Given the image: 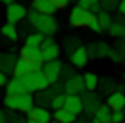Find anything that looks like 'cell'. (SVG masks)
<instances>
[{"label": "cell", "instance_id": "6da1fadb", "mask_svg": "<svg viewBox=\"0 0 125 123\" xmlns=\"http://www.w3.org/2000/svg\"><path fill=\"white\" fill-rule=\"evenodd\" d=\"M4 107L7 111H16V112L27 114L34 107V96L31 92H22V94H16V96L6 94L4 96Z\"/></svg>", "mask_w": 125, "mask_h": 123}, {"label": "cell", "instance_id": "7a4b0ae2", "mask_svg": "<svg viewBox=\"0 0 125 123\" xmlns=\"http://www.w3.org/2000/svg\"><path fill=\"white\" fill-rule=\"evenodd\" d=\"M20 80H22V83L25 87V92H31V94H36V92L44 91V89L51 85L42 71H33V73H29L25 76H20Z\"/></svg>", "mask_w": 125, "mask_h": 123}, {"label": "cell", "instance_id": "3957f363", "mask_svg": "<svg viewBox=\"0 0 125 123\" xmlns=\"http://www.w3.org/2000/svg\"><path fill=\"white\" fill-rule=\"evenodd\" d=\"M34 29L38 33H42L44 36H54L56 31L60 29V25H58V20L54 18V15H38Z\"/></svg>", "mask_w": 125, "mask_h": 123}, {"label": "cell", "instance_id": "277c9868", "mask_svg": "<svg viewBox=\"0 0 125 123\" xmlns=\"http://www.w3.org/2000/svg\"><path fill=\"white\" fill-rule=\"evenodd\" d=\"M80 98H82V105H83V112H85V116H89V118H93L94 116V112H96V109L100 107V94H98L96 91H83L80 94Z\"/></svg>", "mask_w": 125, "mask_h": 123}, {"label": "cell", "instance_id": "5b68a950", "mask_svg": "<svg viewBox=\"0 0 125 123\" xmlns=\"http://www.w3.org/2000/svg\"><path fill=\"white\" fill-rule=\"evenodd\" d=\"M89 18H91V13L87 9H83V7H80V6H74L69 11L67 22H69L71 27H87Z\"/></svg>", "mask_w": 125, "mask_h": 123}, {"label": "cell", "instance_id": "8992f818", "mask_svg": "<svg viewBox=\"0 0 125 123\" xmlns=\"http://www.w3.org/2000/svg\"><path fill=\"white\" fill-rule=\"evenodd\" d=\"M25 15H27V9H25L24 4H18V2H13L7 6L6 9V20L9 24H20L25 20Z\"/></svg>", "mask_w": 125, "mask_h": 123}, {"label": "cell", "instance_id": "52a82bcc", "mask_svg": "<svg viewBox=\"0 0 125 123\" xmlns=\"http://www.w3.org/2000/svg\"><path fill=\"white\" fill-rule=\"evenodd\" d=\"M62 65L63 63L60 60H51V62H44L42 63V73L47 78L49 83H54V82H60V73H62Z\"/></svg>", "mask_w": 125, "mask_h": 123}, {"label": "cell", "instance_id": "ba28073f", "mask_svg": "<svg viewBox=\"0 0 125 123\" xmlns=\"http://www.w3.org/2000/svg\"><path fill=\"white\" fill-rule=\"evenodd\" d=\"M85 49H87L89 60H102V58H107L111 45L100 40V42H91L89 45H85Z\"/></svg>", "mask_w": 125, "mask_h": 123}, {"label": "cell", "instance_id": "9c48e42d", "mask_svg": "<svg viewBox=\"0 0 125 123\" xmlns=\"http://www.w3.org/2000/svg\"><path fill=\"white\" fill-rule=\"evenodd\" d=\"M42 69V63H36V62H29V60H24V58H16L15 62V69H13V76H25L33 71H40Z\"/></svg>", "mask_w": 125, "mask_h": 123}, {"label": "cell", "instance_id": "30bf717a", "mask_svg": "<svg viewBox=\"0 0 125 123\" xmlns=\"http://www.w3.org/2000/svg\"><path fill=\"white\" fill-rule=\"evenodd\" d=\"M63 83V92L65 94H76L80 96L82 92L85 91V85H83V76L82 74H74L67 80V82H62Z\"/></svg>", "mask_w": 125, "mask_h": 123}, {"label": "cell", "instance_id": "8fae6325", "mask_svg": "<svg viewBox=\"0 0 125 123\" xmlns=\"http://www.w3.org/2000/svg\"><path fill=\"white\" fill-rule=\"evenodd\" d=\"M87 62H89V54H87L85 45H80L76 51H73V53L69 54V63H71L73 67H76V69H83V67L87 65Z\"/></svg>", "mask_w": 125, "mask_h": 123}, {"label": "cell", "instance_id": "7c38bea8", "mask_svg": "<svg viewBox=\"0 0 125 123\" xmlns=\"http://www.w3.org/2000/svg\"><path fill=\"white\" fill-rule=\"evenodd\" d=\"M20 53V58H24V60H29V62H36V63H44L42 60V51L38 45H22V47L18 49Z\"/></svg>", "mask_w": 125, "mask_h": 123}, {"label": "cell", "instance_id": "4fadbf2b", "mask_svg": "<svg viewBox=\"0 0 125 123\" xmlns=\"http://www.w3.org/2000/svg\"><path fill=\"white\" fill-rule=\"evenodd\" d=\"M16 54L7 51V53H0V71L4 74L11 76L13 74V69H15V62H16Z\"/></svg>", "mask_w": 125, "mask_h": 123}, {"label": "cell", "instance_id": "5bb4252c", "mask_svg": "<svg viewBox=\"0 0 125 123\" xmlns=\"http://www.w3.org/2000/svg\"><path fill=\"white\" fill-rule=\"evenodd\" d=\"M109 35L113 38H125V16L123 15H114L113 24L109 27Z\"/></svg>", "mask_w": 125, "mask_h": 123}, {"label": "cell", "instance_id": "9a60e30c", "mask_svg": "<svg viewBox=\"0 0 125 123\" xmlns=\"http://www.w3.org/2000/svg\"><path fill=\"white\" fill-rule=\"evenodd\" d=\"M33 9L38 15H54L58 11V6L53 0H33Z\"/></svg>", "mask_w": 125, "mask_h": 123}, {"label": "cell", "instance_id": "2e32d148", "mask_svg": "<svg viewBox=\"0 0 125 123\" xmlns=\"http://www.w3.org/2000/svg\"><path fill=\"white\" fill-rule=\"evenodd\" d=\"M107 105H109L111 111H123L125 109V94L122 91H118L116 89L114 92H111L109 96H107Z\"/></svg>", "mask_w": 125, "mask_h": 123}, {"label": "cell", "instance_id": "e0dca14e", "mask_svg": "<svg viewBox=\"0 0 125 123\" xmlns=\"http://www.w3.org/2000/svg\"><path fill=\"white\" fill-rule=\"evenodd\" d=\"M27 118H31V120H34V121H40V123H49L51 120H53V114L49 112V109L34 105L31 111L27 112Z\"/></svg>", "mask_w": 125, "mask_h": 123}, {"label": "cell", "instance_id": "ac0fdd59", "mask_svg": "<svg viewBox=\"0 0 125 123\" xmlns=\"http://www.w3.org/2000/svg\"><path fill=\"white\" fill-rule=\"evenodd\" d=\"M63 109H67L69 112L76 114L78 116L80 112H83V105H82V98L76 94H65V103H63Z\"/></svg>", "mask_w": 125, "mask_h": 123}, {"label": "cell", "instance_id": "d6986e66", "mask_svg": "<svg viewBox=\"0 0 125 123\" xmlns=\"http://www.w3.org/2000/svg\"><path fill=\"white\" fill-rule=\"evenodd\" d=\"M4 89H6V94H9V96H16V94L25 92V87L22 83V80H20V76H11Z\"/></svg>", "mask_w": 125, "mask_h": 123}, {"label": "cell", "instance_id": "ffe728a7", "mask_svg": "<svg viewBox=\"0 0 125 123\" xmlns=\"http://www.w3.org/2000/svg\"><path fill=\"white\" fill-rule=\"evenodd\" d=\"M53 98H54V92L47 87V89H44V91L36 92V96H34V105L44 107V109H51V101H53Z\"/></svg>", "mask_w": 125, "mask_h": 123}, {"label": "cell", "instance_id": "44dd1931", "mask_svg": "<svg viewBox=\"0 0 125 123\" xmlns=\"http://www.w3.org/2000/svg\"><path fill=\"white\" fill-rule=\"evenodd\" d=\"M80 45H83L80 35H67L65 38H63V42H62V47H63V51H65L67 56L73 53V51H76Z\"/></svg>", "mask_w": 125, "mask_h": 123}, {"label": "cell", "instance_id": "7402d4cb", "mask_svg": "<svg viewBox=\"0 0 125 123\" xmlns=\"http://www.w3.org/2000/svg\"><path fill=\"white\" fill-rule=\"evenodd\" d=\"M116 89H118V83L114 82L113 78H109V76H105V78L98 80V94L100 96H109L111 92H114Z\"/></svg>", "mask_w": 125, "mask_h": 123}, {"label": "cell", "instance_id": "603a6c76", "mask_svg": "<svg viewBox=\"0 0 125 123\" xmlns=\"http://www.w3.org/2000/svg\"><path fill=\"white\" fill-rule=\"evenodd\" d=\"M111 116H113V111L109 109L107 103H100V107L96 109L93 116V123H111Z\"/></svg>", "mask_w": 125, "mask_h": 123}, {"label": "cell", "instance_id": "cb8c5ba5", "mask_svg": "<svg viewBox=\"0 0 125 123\" xmlns=\"http://www.w3.org/2000/svg\"><path fill=\"white\" fill-rule=\"evenodd\" d=\"M0 36H4V38H7L9 42H16L20 38L18 35V27H16L15 24H9V22H6L0 27Z\"/></svg>", "mask_w": 125, "mask_h": 123}, {"label": "cell", "instance_id": "d4e9b609", "mask_svg": "<svg viewBox=\"0 0 125 123\" xmlns=\"http://www.w3.org/2000/svg\"><path fill=\"white\" fill-rule=\"evenodd\" d=\"M76 114H73V112H69L67 109H56L54 111V114H53V120L54 121H60V123H74L76 121Z\"/></svg>", "mask_w": 125, "mask_h": 123}, {"label": "cell", "instance_id": "484cf974", "mask_svg": "<svg viewBox=\"0 0 125 123\" xmlns=\"http://www.w3.org/2000/svg\"><path fill=\"white\" fill-rule=\"evenodd\" d=\"M42 51V60L44 62H51V60H58L60 56V45L54 42L53 45H49V47L45 49H40Z\"/></svg>", "mask_w": 125, "mask_h": 123}, {"label": "cell", "instance_id": "4316f807", "mask_svg": "<svg viewBox=\"0 0 125 123\" xmlns=\"http://www.w3.org/2000/svg\"><path fill=\"white\" fill-rule=\"evenodd\" d=\"M96 18H98V24H100L102 31H109L111 24H113V13L100 11V13H96Z\"/></svg>", "mask_w": 125, "mask_h": 123}, {"label": "cell", "instance_id": "83f0119b", "mask_svg": "<svg viewBox=\"0 0 125 123\" xmlns=\"http://www.w3.org/2000/svg\"><path fill=\"white\" fill-rule=\"evenodd\" d=\"M76 6L83 7V9H87L89 13H100L102 7H100V0H76Z\"/></svg>", "mask_w": 125, "mask_h": 123}, {"label": "cell", "instance_id": "f1b7e54d", "mask_svg": "<svg viewBox=\"0 0 125 123\" xmlns=\"http://www.w3.org/2000/svg\"><path fill=\"white\" fill-rule=\"evenodd\" d=\"M98 76L94 73H85L83 74V85H85V91H96L98 89Z\"/></svg>", "mask_w": 125, "mask_h": 123}, {"label": "cell", "instance_id": "f546056e", "mask_svg": "<svg viewBox=\"0 0 125 123\" xmlns=\"http://www.w3.org/2000/svg\"><path fill=\"white\" fill-rule=\"evenodd\" d=\"M42 40H44V35L38 33V31H33V33H29V35L24 38V44L25 45H38V47H40Z\"/></svg>", "mask_w": 125, "mask_h": 123}, {"label": "cell", "instance_id": "4dcf8cb0", "mask_svg": "<svg viewBox=\"0 0 125 123\" xmlns=\"http://www.w3.org/2000/svg\"><path fill=\"white\" fill-rule=\"evenodd\" d=\"M76 74V67L69 65V63H63L62 65V73H60V82H67L71 76Z\"/></svg>", "mask_w": 125, "mask_h": 123}, {"label": "cell", "instance_id": "1f68e13d", "mask_svg": "<svg viewBox=\"0 0 125 123\" xmlns=\"http://www.w3.org/2000/svg\"><path fill=\"white\" fill-rule=\"evenodd\" d=\"M118 4H120V0H100L102 11H109V13L118 11Z\"/></svg>", "mask_w": 125, "mask_h": 123}, {"label": "cell", "instance_id": "d6a6232c", "mask_svg": "<svg viewBox=\"0 0 125 123\" xmlns=\"http://www.w3.org/2000/svg\"><path fill=\"white\" fill-rule=\"evenodd\" d=\"M7 116V123H27V120L22 116V112H16V111H9L6 114Z\"/></svg>", "mask_w": 125, "mask_h": 123}, {"label": "cell", "instance_id": "836d02e7", "mask_svg": "<svg viewBox=\"0 0 125 123\" xmlns=\"http://www.w3.org/2000/svg\"><path fill=\"white\" fill-rule=\"evenodd\" d=\"M63 103H65V92H62V94H54L53 101H51V109H53V111H56V109H62Z\"/></svg>", "mask_w": 125, "mask_h": 123}, {"label": "cell", "instance_id": "e575fe53", "mask_svg": "<svg viewBox=\"0 0 125 123\" xmlns=\"http://www.w3.org/2000/svg\"><path fill=\"white\" fill-rule=\"evenodd\" d=\"M87 29H91L93 33H102V27H100V24H98V18H96L94 13H91V18H89Z\"/></svg>", "mask_w": 125, "mask_h": 123}, {"label": "cell", "instance_id": "d590c367", "mask_svg": "<svg viewBox=\"0 0 125 123\" xmlns=\"http://www.w3.org/2000/svg\"><path fill=\"white\" fill-rule=\"evenodd\" d=\"M107 58H109L113 63H120V62H123V54H120L116 49H113L111 47V51H109V54H107Z\"/></svg>", "mask_w": 125, "mask_h": 123}, {"label": "cell", "instance_id": "8d00e7d4", "mask_svg": "<svg viewBox=\"0 0 125 123\" xmlns=\"http://www.w3.org/2000/svg\"><path fill=\"white\" fill-rule=\"evenodd\" d=\"M113 49H116L120 54H125V38H116Z\"/></svg>", "mask_w": 125, "mask_h": 123}, {"label": "cell", "instance_id": "74e56055", "mask_svg": "<svg viewBox=\"0 0 125 123\" xmlns=\"http://www.w3.org/2000/svg\"><path fill=\"white\" fill-rule=\"evenodd\" d=\"M25 20H27L31 25H34V24H36V20H38V13L34 11V9H29L27 15H25Z\"/></svg>", "mask_w": 125, "mask_h": 123}, {"label": "cell", "instance_id": "f35d334b", "mask_svg": "<svg viewBox=\"0 0 125 123\" xmlns=\"http://www.w3.org/2000/svg\"><path fill=\"white\" fill-rule=\"evenodd\" d=\"M111 123H123V111H113Z\"/></svg>", "mask_w": 125, "mask_h": 123}, {"label": "cell", "instance_id": "ab89813d", "mask_svg": "<svg viewBox=\"0 0 125 123\" xmlns=\"http://www.w3.org/2000/svg\"><path fill=\"white\" fill-rule=\"evenodd\" d=\"M49 89L54 92V94H62V92H63V83L62 82H54V83L49 85Z\"/></svg>", "mask_w": 125, "mask_h": 123}, {"label": "cell", "instance_id": "60d3db41", "mask_svg": "<svg viewBox=\"0 0 125 123\" xmlns=\"http://www.w3.org/2000/svg\"><path fill=\"white\" fill-rule=\"evenodd\" d=\"M53 44H54L53 36H44V40H42V44H40V49H45V47H49V45H53Z\"/></svg>", "mask_w": 125, "mask_h": 123}, {"label": "cell", "instance_id": "b9f144b4", "mask_svg": "<svg viewBox=\"0 0 125 123\" xmlns=\"http://www.w3.org/2000/svg\"><path fill=\"white\" fill-rule=\"evenodd\" d=\"M53 2L56 4V6H58V9H63V7H65L67 4L71 2V0H53Z\"/></svg>", "mask_w": 125, "mask_h": 123}, {"label": "cell", "instance_id": "7bdbcfd3", "mask_svg": "<svg viewBox=\"0 0 125 123\" xmlns=\"http://www.w3.org/2000/svg\"><path fill=\"white\" fill-rule=\"evenodd\" d=\"M7 80H9V78H7V74H4L2 71H0V89H2V87H6Z\"/></svg>", "mask_w": 125, "mask_h": 123}, {"label": "cell", "instance_id": "ee69618b", "mask_svg": "<svg viewBox=\"0 0 125 123\" xmlns=\"http://www.w3.org/2000/svg\"><path fill=\"white\" fill-rule=\"evenodd\" d=\"M118 13L125 16V0H120V4H118Z\"/></svg>", "mask_w": 125, "mask_h": 123}, {"label": "cell", "instance_id": "f6af8a7d", "mask_svg": "<svg viewBox=\"0 0 125 123\" xmlns=\"http://www.w3.org/2000/svg\"><path fill=\"white\" fill-rule=\"evenodd\" d=\"M0 123H7V116L4 111H0Z\"/></svg>", "mask_w": 125, "mask_h": 123}, {"label": "cell", "instance_id": "bcb514c9", "mask_svg": "<svg viewBox=\"0 0 125 123\" xmlns=\"http://www.w3.org/2000/svg\"><path fill=\"white\" fill-rule=\"evenodd\" d=\"M74 123H93V121H91V120H85V118H82V120H78V118H76Z\"/></svg>", "mask_w": 125, "mask_h": 123}, {"label": "cell", "instance_id": "7dc6e473", "mask_svg": "<svg viewBox=\"0 0 125 123\" xmlns=\"http://www.w3.org/2000/svg\"><path fill=\"white\" fill-rule=\"evenodd\" d=\"M2 4H6V6H9V4H13V2H16V0H0Z\"/></svg>", "mask_w": 125, "mask_h": 123}, {"label": "cell", "instance_id": "c3c4849f", "mask_svg": "<svg viewBox=\"0 0 125 123\" xmlns=\"http://www.w3.org/2000/svg\"><path fill=\"white\" fill-rule=\"evenodd\" d=\"M118 91H122L123 94H125V83H123V85H118Z\"/></svg>", "mask_w": 125, "mask_h": 123}, {"label": "cell", "instance_id": "681fc988", "mask_svg": "<svg viewBox=\"0 0 125 123\" xmlns=\"http://www.w3.org/2000/svg\"><path fill=\"white\" fill-rule=\"evenodd\" d=\"M27 123H40V121H34V120H31V118H27Z\"/></svg>", "mask_w": 125, "mask_h": 123}, {"label": "cell", "instance_id": "f907efd6", "mask_svg": "<svg viewBox=\"0 0 125 123\" xmlns=\"http://www.w3.org/2000/svg\"><path fill=\"white\" fill-rule=\"evenodd\" d=\"M49 123H60V121H54V120H51V121H49Z\"/></svg>", "mask_w": 125, "mask_h": 123}, {"label": "cell", "instance_id": "816d5d0a", "mask_svg": "<svg viewBox=\"0 0 125 123\" xmlns=\"http://www.w3.org/2000/svg\"><path fill=\"white\" fill-rule=\"evenodd\" d=\"M123 121H125V109H123Z\"/></svg>", "mask_w": 125, "mask_h": 123}, {"label": "cell", "instance_id": "f5cc1de1", "mask_svg": "<svg viewBox=\"0 0 125 123\" xmlns=\"http://www.w3.org/2000/svg\"><path fill=\"white\" fill-rule=\"evenodd\" d=\"M123 63H125V54H123Z\"/></svg>", "mask_w": 125, "mask_h": 123}, {"label": "cell", "instance_id": "db71d44e", "mask_svg": "<svg viewBox=\"0 0 125 123\" xmlns=\"http://www.w3.org/2000/svg\"><path fill=\"white\" fill-rule=\"evenodd\" d=\"M0 45H2V38H0Z\"/></svg>", "mask_w": 125, "mask_h": 123}]
</instances>
